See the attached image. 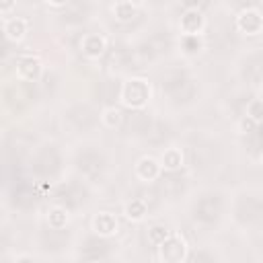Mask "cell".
Wrapping results in <instances>:
<instances>
[{
    "label": "cell",
    "mask_w": 263,
    "mask_h": 263,
    "mask_svg": "<svg viewBox=\"0 0 263 263\" xmlns=\"http://www.w3.org/2000/svg\"><path fill=\"white\" fill-rule=\"evenodd\" d=\"M150 95H152V90H150L148 80H144V78H127L121 84L119 99L129 109H142L150 101Z\"/></svg>",
    "instance_id": "1"
},
{
    "label": "cell",
    "mask_w": 263,
    "mask_h": 263,
    "mask_svg": "<svg viewBox=\"0 0 263 263\" xmlns=\"http://www.w3.org/2000/svg\"><path fill=\"white\" fill-rule=\"evenodd\" d=\"M187 257V242L179 232H171V236L158 247V259L162 263H183Z\"/></svg>",
    "instance_id": "2"
},
{
    "label": "cell",
    "mask_w": 263,
    "mask_h": 263,
    "mask_svg": "<svg viewBox=\"0 0 263 263\" xmlns=\"http://www.w3.org/2000/svg\"><path fill=\"white\" fill-rule=\"evenodd\" d=\"M205 27V16L203 12L197 8V6H189L185 8V12L181 14V21H179V29L185 37H199L201 31Z\"/></svg>",
    "instance_id": "3"
},
{
    "label": "cell",
    "mask_w": 263,
    "mask_h": 263,
    "mask_svg": "<svg viewBox=\"0 0 263 263\" xmlns=\"http://www.w3.org/2000/svg\"><path fill=\"white\" fill-rule=\"evenodd\" d=\"M236 29L245 35H257L263 29V14L255 6H247L236 14Z\"/></svg>",
    "instance_id": "4"
},
{
    "label": "cell",
    "mask_w": 263,
    "mask_h": 263,
    "mask_svg": "<svg viewBox=\"0 0 263 263\" xmlns=\"http://www.w3.org/2000/svg\"><path fill=\"white\" fill-rule=\"evenodd\" d=\"M134 173H136V177H138L140 181H146V183H148V181H154V179L160 177L162 164H160V160H156L154 156H142V158L136 162Z\"/></svg>",
    "instance_id": "5"
},
{
    "label": "cell",
    "mask_w": 263,
    "mask_h": 263,
    "mask_svg": "<svg viewBox=\"0 0 263 263\" xmlns=\"http://www.w3.org/2000/svg\"><path fill=\"white\" fill-rule=\"evenodd\" d=\"M27 29H29V23H27V18H23V16L6 14V16L2 18V33H4L10 41H21V39L27 35Z\"/></svg>",
    "instance_id": "6"
},
{
    "label": "cell",
    "mask_w": 263,
    "mask_h": 263,
    "mask_svg": "<svg viewBox=\"0 0 263 263\" xmlns=\"http://www.w3.org/2000/svg\"><path fill=\"white\" fill-rule=\"evenodd\" d=\"M105 47H107V41H105V37L99 35V33H86V35H82V39H80V51H82L86 58H90V60L101 58L103 51H105Z\"/></svg>",
    "instance_id": "7"
},
{
    "label": "cell",
    "mask_w": 263,
    "mask_h": 263,
    "mask_svg": "<svg viewBox=\"0 0 263 263\" xmlns=\"http://www.w3.org/2000/svg\"><path fill=\"white\" fill-rule=\"evenodd\" d=\"M43 72V64L35 55H23L16 64V76L23 80H37Z\"/></svg>",
    "instance_id": "8"
},
{
    "label": "cell",
    "mask_w": 263,
    "mask_h": 263,
    "mask_svg": "<svg viewBox=\"0 0 263 263\" xmlns=\"http://www.w3.org/2000/svg\"><path fill=\"white\" fill-rule=\"evenodd\" d=\"M92 230L99 236H111L117 232V218L111 212H99L92 218Z\"/></svg>",
    "instance_id": "9"
},
{
    "label": "cell",
    "mask_w": 263,
    "mask_h": 263,
    "mask_svg": "<svg viewBox=\"0 0 263 263\" xmlns=\"http://www.w3.org/2000/svg\"><path fill=\"white\" fill-rule=\"evenodd\" d=\"M160 164H162V168H166V171H177V168H181V164H183V152H181L179 148H168V150H164V152H162V158H160Z\"/></svg>",
    "instance_id": "10"
},
{
    "label": "cell",
    "mask_w": 263,
    "mask_h": 263,
    "mask_svg": "<svg viewBox=\"0 0 263 263\" xmlns=\"http://www.w3.org/2000/svg\"><path fill=\"white\" fill-rule=\"evenodd\" d=\"M123 214H125L127 220L140 222V220H144V216H146V203H144L142 199H132V201L125 203Z\"/></svg>",
    "instance_id": "11"
},
{
    "label": "cell",
    "mask_w": 263,
    "mask_h": 263,
    "mask_svg": "<svg viewBox=\"0 0 263 263\" xmlns=\"http://www.w3.org/2000/svg\"><path fill=\"white\" fill-rule=\"evenodd\" d=\"M138 10V4L136 2H129V0H119L113 4V14L119 18V21H129Z\"/></svg>",
    "instance_id": "12"
},
{
    "label": "cell",
    "mask_w": 263,
    "mask_h": 263,
    "mask_svg": "<svg viewBox=\"0 0 263 263\" xmlns=\"http://www.w3.org/2000/svg\"><path fill=\"white\" fill-rule=\"evenodd\" d=\"M68 220H70L68 210H66V208H60V205L51 208V210H49V214H47V222H49V226H51V228H55V230L64 228V226L68 224Z\"/></svg>",
    "instance_id": "13"
},
{
    "label": "cell",
    "mask_w": 263,
    "mask_h": 263,
    "mask_svg": "<svg viewBox=\"0 0 263 263\" xmlns=\"http://www.w3.org/2000/svg\"><path fill=\"white\" fill-rule=\"evenodd\" d=\"M168 236H171V230H168L166 226H160V224H156V226H152V228L148 230V240H150L154 247H160Z\"/></svg>",
    "instance_id": "14"
},
{
    "label": "cell",
    "mask_w": 263,
    "mask_h": 263,
    "mask_svg": "<svg viewBox=\"0 0 263 263\" xmlns=\"http://www.w3.org/2000/svg\"><path fill=\"white\" fill-rule=\"evenodd\" d=\"M101 121H103V125H107V127H117V125L121 123V111H119L117 107H107V109L103 111V115H101Z\"/></svg>",
    "instance_id": "15"
},
{
    "label": "cell",
    "mask_w": 263,
    "mask_h": 263,
    "mask_svg": "<svg viewBox=\"0 0 263 263\" xmlns=\"http://www.w3.org/2000/svg\"><path fill=\"white\" fill-rule=\"evenodd\" d=\"M247 117H251V119L257 121V123L263 121V101H261V99H253V101L247 105Z\"/></svg>",
    "instance_id": "16"
},
{
    "label": "cell",
    "mask_w": 263,
    "mask_h": 263,
    "mask_svg": "<svg viewBox=\"0 0 263 263\" xmlns=\"http://www.w3.org/2000/svg\"><path fill=\"white\" fill-rule=\"evenodd\" d=\"M181 43H183V47H185L187 53H195L201 47V37H185L183 35V41Z\"/></svg>",
    "instance_id": "17"
},
{
    "label": "cell",
    "mask_w": 263,
    "mask_h": 263,
    "mask_svg": "<svg viewBox=\"0 0 263 263\" xmlns=\"http://www.w3.org/2000/svg\"><path fill=\"white\" fill-rule=\"evenodd\" d=\"M257 125H259L257 121H253L251 117H247V115H245V117L238 121V132H240V134H251Z\"/></svg>",
    "instance_id": "18"
},
{
    "label": "cell",
    "mask_w": 263,
    "mask_h": 263,
    "mask_svg": "<svg viewBox=\"0 0 263 263\" xmlns=\"http://www.w3.org/2000/svg\"><path fill=\"white\" fill-rule=\"evenodd\" d=\"M12 6H14V4H12V2H4V4H2V6H0V10H2V12H6V10H10V8H12Z\"/></svg>",
    "instance_id": "19"
},
{
    "label": "cell",
    "mask_w": 263,
    "mask_h": 263,
    "mask_svg": "<svg viewBox=\"0 0 263 263\" xmlns=\"http://www.w3.org/2000/svg\"><path fill=\"white\" fill-rule=\"evenodd\" d=\"M95 263H103V261H95Z\"/></svg>",
    "instance_id": "20"
},
{
    "label": "cell",
    "mask_w": 263,
    "mask_h": 263,
    "mask_svg": "<svg viewBox=\"0 0 263 263\" xmlns=\"http://www.w3.org/2000/svg\"><path fill=\"white\" fill-rule=\"evenodd\" d=\"M261 160H263V156H261Z\"/></svg>",
    "instance_id": "21"
}]
</instances>
